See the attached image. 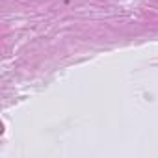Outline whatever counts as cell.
Listing matches in <instances>:
<instances>
[]
</instances>
